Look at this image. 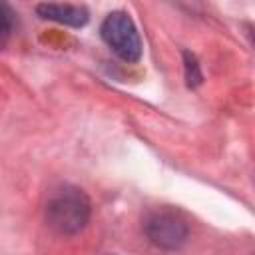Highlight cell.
<instances>
[{
    "label": "cell",
    "mask_w": 255,
    "mask_h": 255,
    "mask_svg": "<svg viewBox=\"0 0 255 255\" xmlns=\"http://www.w3.org/2000/svg\"><path fill=\"white\" fill-rule=\"evenodd\" d=\"M147 237L165 249H173L179 247L185 239H187V223L181 219L179 213L163 209V211H155L145 225Z\"/></svg>",
    "instance_id": "3"
},
{
    "label": "cell",
    "mask_w": 255,
    "mask_h": 255,
    "mask_svg": "<svg viewBox=\"0 0 255 255\" xmlns=\"http://www.w3.org/2000/svg\"><path fill=\"white\" fill-rule=\"evenodd\" d=\"M38 14L42 18L80 28L88 22V10L84 6H74V4H40Z\"/></svg>",
    "instance_id": "4"
},
{
    "label": "cell",
    "mask_w": 255,
    "mask_h": 255,
    "mask_svg": "<svg viewBox=\"0 0 255 255\" xmlns=\"http://www.w3.org/2000/svg\"><path fill=\"white\" fill-rule=\"evenodd\" d=\"M48 223L66 235L78 233L90 219V201L82 189L64 187L52 195L46 207Z\"/></svg>",
    "instance_id": "1"
},
{
    "label": "cell",
    "mask_w": 255,
    "mask_h": 255,
    "mask_svg": "<svg viewBox=\"0 0 255 255\" xmlns=\"http://www.w3.org/2000/svg\"><path fill=\"white\" fill-rule=\"evenodd\" d=\"M14 26V14L6 4H0V48L6 46Z\"/></svg>",
    "instance_id": "5"
},
{
    "label": "cell",
    "mask_w": 255,
    "mask_h": 255,
    "mask_svg": "<svg viewBox=\"0 0 255 255\" xmlns=\"http://www.w3.org/2000/svg\"><path fill=\"white\" fill-rule=\"evenodd\" d=\"M102 38L126 62H137L141 56V40L133 20L126 12H112L102 22Z\"/></svg>",
    "instance_id": "2"
}]
</instances>
